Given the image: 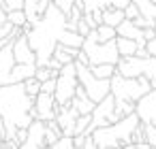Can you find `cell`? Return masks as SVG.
<instances>
[{
    "label": "cell",
    "mask_w": 156,
    "mask_h": 149,
    "mask_svg": "<svg viewBox=\"0 0 156 149\" xmlns=\"http://www.w3.org/2000/svg\"><path fill=\"white\" fill-rule=\"evenodd\" d=\"M139 15H141V13H139V9H137L133 2H128V5L124 7V17H126V19H137Z\"/></svg>",
    "instance_id": "30"
},
{
    "label": "cell",
    "mask_w": 156,
    "mask_h": 149,
    "mask_svg": "<svg viewBox=\"0 0 156 149\" xmlns=\"http://www.w3.org/2000/svg\"><path fill=\"white\" fill-rule=\"evenodd\" d=\"M49 5H51V0H24V13H26L28 24L34 26Z\"/></svg>",
    "instance_id": "15"
},
{
    "label": "cell",
    "mask_w": 156,
    "mask_h": 149,
    "mask_svg": "<svg viewBox=\"0 0 156 149\" xmlns=\"http://www.w3.org/2000/svg\"><path fill=\"white\" fill-rule=\"evenodd\" d=\"M81 149H101L96 143H94V138H92V134L90 136H86V141H83V147Z\"/></svg>",
    "instance_id": "35"
},
{
    "label": "cell",
    "mask_w": 156,
    "mask_h": 149,
    "mask_svg": "<svg viewBox=\"0 0 156 149\" xmlns=\"http://www.w3.org/2000/svg\"><path fill=\"white\" fill-rule=\"evenodd\" d=\"M2 2H5L7 13L9 11H15V9H24V0H2Z\"/></svg>",
    "instance_id": "32"
},
{
    "label": "cell",
    "mask_w": 156,
    "mask_h": 149,
    "mask_svg": "<svg viewBox=\"0 0 156 149\" xmlns=\"http://www.w3.org/2000/svg\"><path fill=\"white\" fill-rule=\"evenodd\" d=\"M152 2H156V0H152Z\"/></svg>",
    "instance_id": "43"
},
{
    "label": "cell",
    "mask_w": 156,
    "mask_h": 149,
    "mask_svg": "<svg viewBox=\"0 0 156 149\" xmlns=\"http://www.w3.org/2000/svg\"><path fill=\"white\" fill-rule=\"evenodd\" d=\"M115 45H118V53L120 56H135L137 51V41L133 39H124V36H115Z\"/></svg>",
    "instance_id": "21"
},
{
    "label": "cell",
    "mask_w": 156,
    "mask_h": 149,
    "mask_svg": "<svg viewBox=\"0 0 156 149\" xmlns=\"http://www.w3.org/2000/svg\"><path fill=\"white\" fill-rule=\"evenodd\" d=\"M15 66L13 58V41H9L5 47H0V85L11 83V70Z\"/></svg>",
    "instance_id": "12"
},
{
    "label": "cell",
    "mask_w": 156,
    "mask_h": 149,
    "mask_svg": "<svg viewBox=\"0 0 156 149\" xmlns=\"http://www.w3.org/2000/svg\"><path fill=\"white\" fill-rule=\"evenodd\" d=\"M81 51L88 56V64H90V66H94V64H118V60H120L115 39L105 41V43H98L96 28H92V30L83 36Z\"/></svg>",
    "instance_id": "5"
},
{
    "label": "cell",
    "mask_w": 156,
    "mask_h": 149,
    "mask_svg": "<svg viewBox=\"0 0 156 149\" xmlns=\"http://www.w3.org/2000/svg\"><path fill=\"white\" fill-rule=\"evenodd\" d=\"M122 117H124V115L115 109V98H113V94L109 92L103 100H98V102L94 104V109H92V124L88 126L86 136H90L94 128L113 124V121H118V119H122Z\"/></svg>",
    "instance_id": "8"
},
{
    "label": "cell",
    "mask_w": 156,
    "mask_h": 149,
    "mask_svg": "<svg viewBox=\"0 0 156 149\" xmlns=\"http://www.w3.org/2000/svg\"><path fill=\"white\" fill-rule=\"evenodd\" d=\"M51 2L64 13V15H69L71 13V9H73V5H75V0H51Z\"/></svg>",
    "instance_id": "29"
},
{
    "label": "cell",
    "mask_w": 156,
    "mask_h": 149,
    "mask_svg": "<svg viewBox=\"0 0 156 149\" xmlns=\"http://www.w3.org/2000/svg\"><path fill=\"white\" fill-rule=\"evenodd\" d=\"M135 149H152L145 141H141V143H135Z\"/></svg>",
    "instance_id": "39"
},
{
    "label": "cell",
    "mask_w": 156,
    "mask_h": 149,
    "mask_svg": "<svg viewBox=\"0 0 156 149\" xmlns=\"http://www.w3.org/2000/svg\"><path fill=\"white\" fill-rule=\"evenodd\" d=\"M2 141H5V121L0 119V143H2Z\"/></svg>",
    "instance_id": "41"
},
{
    "label": "cell",
    "mask_w": 156,
    "mask_h": 149,
    "mask_svg": "<svg viewBox=\"0 0 156 149\" xmlns=\"http://www.w3.org/2000/svg\"><path fill=\"white\" fill-rule=\"evenodd\" d=\"M90 70H92V75L98 77V79H111V77L118 73L115 64H94V66H90Z\"/></svg>",
    "instance_id": "22"
},
{
    "label": "cell",
    "mask_w": 156,
    "mask_h": 149,
    "mask_svg": "<svg viewBox=\"0 0 156 149\" xmlns=\"http://www.w3.org/2000/svg\"><path fill=\"white\" fill-rule=\"evenodd\" d=\"M139 121H141V119H139L137 113L124 115L122 119H118V121H113V124L94 128V130H92V138H94V143H96L101 149L128 145V143H130V136H133V130H135V126H137Z\"/></svg>",
    "instance_id": "3"
},
{
    "label": "cell",
    "mask_w": 156,
    "mask_h": 149,
    "mask_svg": "<svg viewBox=\"0 0 156 149\" xmlns=\"http://www.w3.org/2000/svg\"><path fill=\"white\" fill-rule=\"evenodd\" d=\"M58 109H60V104L56 102L54 94L39 92V94L34 96V119H41V121L56 119V115H58Z\"/></svg>",
    "instance_id": "9"
},
{
    "label": "cell",
    "mask_w": 156,
    "mask_h": 149,
    "mask_svg": "<svg viewBox=\"0 0 156 149\" xmlns=\"http://www.w3.org/2000/svg\"><path fill=\"white\" fill-rule=\"evenodd\" d=\"M75 68H77V83L86 90V94H88L94 102L103 100V98L109 94V90H111L109 79H98V77H94L92 70H90V66H88V64H81V62H77V60H75Z\"/></svg>",
    "instance_id": "6"
},
{
    "label": "cell",
    "mask_w": 156,
    "mask_h": 149,
    "mask_svg": "<svg viewBox=\"0 0 156 149\" xmlns=\"http://www.w3.org/2000/svg\"><path fill=\"white\" fill-rule=\"evenodd\" d=\"M41 92H45V94H54V92H56V77L41 81Z\"/></svg>",
    "instance_id": "31"
},
{
    "label": "cell",
    "mask_w": 156,
    "mask_h": 149,
    "mask_svg": "<svg viewBox=\"0 0 156 149\" xmlns=\"http://www.w3.org/2000/svg\"><path fill=\"white\" fill-rule=\"evenodd\" d=\"M109 85H111V94L115 100H128V102H135L147 94L152 90V83L145 75H139V77H122L120 73H115L111 79H109Z\"/></svg>",
    "instance_id": "4"
},
{
    "label": "cell",
    "mask_w": 156,
    "mask_h": 149,
    "mask_svg": "<svg viewBox=\"0 0 156 149\" xmlns=\"http://www.w3.org/2000/svg\"><path fill=\"white\" fill-rule=\"evenodd\" d=\"M64 24H66V15L51 2L45 13L41 15V19L30 28V32L26 34L28 36V43L30 47L34 49L37 53V66H45L47 60L51 58L54 53V47L58 43V36L60 32L64 30Z\"/></svg>",
    "instance_id": "2"
},
{
    "label": "cell",
    "mask_w": 156,
    "mask_h": 149,
    "mask_svg": "<svg viewBox=\"0 0 156 149\" xmlns=\"http://www.w3.org/2000/svg\"><path fill=\"white\" fill-rule=\"evenodd\" d=\"M143 134H145V143H147L152 149H156V126L143 124Z\"/></svg>",
    "instance_id": "26"
},
{
    "label": "cell",
    "mask_w": 156,
    "mask_h": 149,
    "mask_svg": "<svg viewBox=\"0 0 156 149\" xmlns=\"http://www.w3.org/2000/svg\"><path fill=\"white\" fill-rule=\"evenodd\" d=\"M13 58L20 64H37V53L28 43V36L22 32L20 36L13 39Z\"/></svg>",
    "instance_id": "11"
},
{
    "label": "cell",
    "mask_w": 156,
    "mask_h": 149,
    "mask_svg": "<svg viewBox=\"0 0 156 149\" xmlns=\"http://www.w3.org/2000/svg\"><path fill=\"white\" fill-rule=\"evenodd\" d=\"M71 104L77 109L79 115H88V113H92V109H94L96 102L86 94V90H83L81 85H77V90H75V94H73V98H71Z\"/></svg>",
    "instance_id": "16"
},
{
    "label": "cell",
    "mask_w": 156,
    "mask_h": 149,
    "mask_svg": "<svg viewBox=\"0 0 156 149\" xmlns=\"http://www.w3.org/2000/svg\"><path fill=\"white\" fill-rule=\"evenodd\" d=\"M90 124H92V113H88V115H77L75 126H73V136H75V134H86V130H88Z\"/></svg>",
    "instance_id": "24"
},
{
    "label": "cell",
    "mask_w": 156,
    "mask_h": 149,
    "mask_svg": "<svg viewBox=\"0 0 156 149\" xmlns=\"http://www.w3.org/2000/svg\"><path fill=\"white\" fill-rule=\"evenodd\" d=\"M56 75H58V70H51L49 66H37V73H34V77H37L39 81L51 79V77H56Z\"/></svg>",
    "instance_id": "28"
},
{
    "label": "cell",
    "mask_w": 156,
    "mask_h": 149,
    "mask_svg": "<svg viewBox=\"0 0 156 149\" xmlns=\"http://www.w3.org/2000/svg\"><path fill=\"white\" fill-rule=\"evenodd\" d=\"M115 32H118V36H124V39H133V41H137V45L139 47H145V39H143V28H139V26H135V22L133 19H122L118 26H115Z\"/></svg>",
    "instance_id": "14"
},
{
    "label": "cell",
    "mask_w": 156,
    "mask_h": 149,
    "mask_svg": "<svg viewBox=\"0 0 156 149\" xmlns=\"http://www.w3.org/2000/svg\"><path fill=\"white\" fill-rule=\"evenodd\" d=\"M77 32H79V34H81V36H86V34H88V32H90V26H88V22H86V19H83V17H81V19H79V22H77Z\"/></svg>",
    "instance_id": "33"
},
{
    "label": "cell",
    "mask_w": 156,
    "mask_h": 149,
    "mask_svg": "<svg viewBox=\"0 0 156 149\" xmlns=\"http://www.w3.org/2000/svg\"><path fill=\"white\" fill-rule=\"evenodd\" d=\"M156 36V30H154V26H150V28H143V39L145 41H150V39H154Z\"/></svg>",
    "instance_id": "38"
},
{
    "label": "cell",
    "mask_w": 156,
    "mask_h": 149,
    "mask_svg": "<svg viewBox=\"0 0 156 149\" xmlns=\"http://www.w3.org/2000/svg\"><path fill=\"white\" fill-rule=\"evenodd\" d=\"M96 36H98V43H105V41L115 39L118 32H115V28L109 26V24H98V26H96Z\"/></svg>",
    "instance_id": "23"
},
{
    "label": "cell",
    "mask_w": 156,
    "mask_h": 149,
    "mask_svg": "<svg viewBox=\"0 0 156 149\" xmlns=\"http://www.w3.org/2000/svg\"><path fill=\"white\" fill-rule=\"evenodd\" d=\"M77 109L69 102V104H60L58 109V115H56V121L58 126L62 128V134L64 136H73V126H75V119H77Z\"/></svg>",
    "instance_id": "13"
},
{
    "label": "cell",
    "mask_w": 156,
    "mask_h": 149,
    "mask_svg": "<svg viewBox=\"0 0 156 149\" xmlns=\"http://www.w3.org/2000/svg\"><path fill=\"white\" fill-rule=\"evenodd\" d=\"M130 2L139 9V13H141L145 19L156 22V2H152V0H130Z\"/></svg>",
    "instance_id": "19"
},
{
    "label": "cell",
    "mask_w": 156,
    "mask_h": 149,
    "mask_svg": "<svg viewBox=\"0 0 156 149\" xmlns=\"http://www.w3.org/2000/svg\"><path fill=\"white\" fill-rule=\"evenodd\" d=\"M0 119L5 121V141H13L17 128H28L34 119V96L20 83L0 85Z\"/></svg>",
    "instance_id": "1"
},
{
    "label": "cell",
    "mask_w": 156,
    "mask_h": 149,
    "mask_svg": "<svg viewBox=\"0 0 156 149\" xmlns=\"http://www.w3.org/2000/svg\"><path fill=\"white\" fill-rule=\"evenodd\" d=\"M7 19L13 24V26H17V28H22L28 19H26V13H24V9H15V11H9L7 13Z\"/></svg>",
    "instance_id": "25"
},
{
    "label": "cell",
    "mask_w": 156,
    "mask_h": 149,
    "mask_svg": "<svg viewBox=\"0 0 156 149\" xmlns=\"http://www.w3.org/2000/svg\"><path fill=\"white\" fill-rule=\"evenodd\" d=\"M24 87H26V92H28L30 96H37V94L41 92V81H39L37 77H28V79L24 81Z\"/></svg>",
    "instance_id": "27"
},
{
    "label": "cell",
    "mask_w": 156,
    "mask_h": 149,
    "mask_svg": "<svg viewBox=\"0 0 156 149\" xmlns=\"http://www.w3.org/2000/svg\"><path fill=\"white\" fill-rule=\"evenodd\" d=\"M45 66H49L51 70H60V68H62V64H60V62H58V60H56L54 56H51V58L47 60V64H45Z\"/></svg>",
    "instance_id": "37"
},
{
    "label": "cell",
    "mask_w": 156,
    "mask_h": 149,
    "mask_svg": "<svg viewBox=\"0 0 156 149\" xmlns=\"http://www.w3.org/2000/svg\"><path fill=\"white\" fill-rule=\"evenodd\" d=\"M145 49H147V53H150L152 58H156V36L150 39V41H145Z\"/></svg>",
    "instance_id": "34"
},
{
    "label": "cell",
    "mask_w": 156,
    "mask_h": 149,
    "mask_svg": "<svg viewBox=\"0 0 156 149\" xmlns=\"http://www.w3.org/2000/svg\"><path fill=\"white\" fill-rule=\"evenodd\" d=\"M34 73H37V64H20V62H15V66L11 70V83L26 81L28 77H34Z\"/></svg>",
    "instance_id": "17"
},
{
    "label": "cell",
    "mask_w": 156,
    "mask_h": 149,
    "mask_svg": "<svg viewBox=\"0 0 156 149\" xmlns=\"http://www.w3.org/2000/svg\"><path fill=\"white\" fill-rule=\"evenodd\" d=\"M135 113L139 115V119H141L143 124L156 126V87H152L147 94H143V96L137 100Z\"/></svg>",
    "instance_id": "10"
},
{
    "label": "cell",
    "mask_w": 156,
    "mask_h": 149,
    "mask_svg": "<svg viewBox=\"0 0 156 149\" xmlns=\"http://www.w3.org/2000/svg\"><path fill=\"white\" fill-rule=\"evenodd\" d=\"M90 15H92V19H94L96 24H103V9H92Z\"/></svg>",
    "instance_id": "36"
},
{
    "label": "cell",
    "mask_w": 156,
    "mask_h": 149,
    "mask_svg": "<svg viewBox=\"0 0 156 149\" xmlns=\"http://www.w3.org/2000/svg\"><path fill=\"white\" fill-rule=\"evenodd\" d=\"M154 30H156V22H154Z\"/></svg>",
    "instance_id": "42"
},
{
    "label": "cell",
    "mask_w": 156,
    "mask_h": 149,
    "mask_svg": "<svg viewBox=\"0 0 156 149\" xmlns=\"http://www.w3.org/2000/svg\"><path fill=\"white\" fill-rule=\"evenodd\" d=\"M122 19H124V9H115V7H105L103 9V24H109V26L115 28Z\"/></svg>",
    "instance_id": "20"
},
{
    "label": "cell",
    "mask_w": 156,
    "mask_h": 149,
    "mask_svg": "<svg viewBox=\"0 0 156 149\" xmlns=\"http://www.w3.org/2000/svg\"><path fill=\"white\" fill-rule=\"evenodd\" d=\"M77 68H75V62L71 64H64L58 75H56V92H54V98L58 104H69L75 90H77Z\"/></svg>",
    "instance_id": "7"
},
{
    "label": "cell",
    "mask_w": 156,
    "mask_h": 149,
    "mask_svg": "<svg viewBox=\"0 0 156 149\" xmlns=\"http://www.w3.org/2000/svg\"><path fill=\"white\" fill-rule=\"evenodd\" d=\"M58 43L60 45H66V47H77V49H81V45H83V36L79 34V32H73V30H62L60 32V36H58Z\"/></svg>",
    "instance_id": "18"
},
{
    "label": "cell",
    "mask_w": 156,
    "mask_h": 149,
    "mask_svg": "<svg viewBox=\"0 0 156 149\" xmlns=\"http://www.w3.org/2000/svg\"><path fill=\"white\" fill-rule=\"evenodd\" d=\"M107 149H135V145H133V143H128V145H120V147H107Z\"/></svg>",
    "instance_id": "40"
}]
</instances>
